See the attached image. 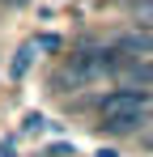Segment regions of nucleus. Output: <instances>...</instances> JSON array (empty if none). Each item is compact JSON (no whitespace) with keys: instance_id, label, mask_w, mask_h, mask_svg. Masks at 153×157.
Instances as JSON below:
<instances>
[{"instance_id":"10","label":"nucleus","mask_w":153,"mask_h":157,"mask_svg":"<svg viewBox=\"0 0 153 157\" xmlns=\"http://www.w3.org/2000/svg\"><path fill=\"white\" fill-rule=\"evenodd\" d=\"M132 4H140V0H132Z\"/></svg>"},{"instance_id":"2","label":"nucleus","mask_w":153,"mask_h":157,"mask_svg":"<svg viewBox=\"0 0 153 157\" xmlns=\"http://www.w3.org/2000/svg\"><path fill=\"white\" fill-rule=\"evenodd\" d=\"M119 51H140V55H153V30H132V34H124L119 43H115Z\"/></svg>"},{"instance_id":"9","label":"nucleus","mask_w":153,"mask_h":157,"mask_svg":"<svg viewBox=\"0 0 153 157\" xmlns=\"http://www.w3.org/2000/svg\"><path fill=\"white\" fill-rule=\"evenodd\" d=\"M9 4H22V0H9Z\"/></svg>"},{"instance_id":"4","label":"nucleus","mask_w":153,"mask_h":157,"mask_svg":"<svg viewBox=\"0 0 153 157\" xmlns=\"http://www.w3.org/2000/svg\"><path fill=\"white\" fill-rule=\"evenodd\" d=\"M136 26L140 30L153 26V0H140V4H136Z\"/></svg>"},{"instance_id":"8","label":"nucleus","mask_w":153,"mask_h":157,"mask_svg":"<svg viewBox=\"0 0 153 157\" xmlns=\"http://www.w3.org/2000/svg\"><path fill=\"white\" fill-rule=\"evenodd\" d=\"M145 149H149V153H153V136H145Z\"/></svg>"},{"instance_id":"7","label":"nucleus","mask_w":153,"mask_h":157,"mask_svg":"<svg viewBox=\"0 0 153 157\" xmlns=\"http://www.w3.org/2000/svg\"><path fill=\"white\" fill-rule=\"evenodd\" d=\"M0 157H17V149H13V140H0Z\"/></svg>"},{"instance_id":"1","label":"nucleus","mask_w":153,"mask_h":157,"mask_svg":"<svg viewBox=\"0 0 153 157\" xmlns=\"http://www.w3.org/2000/svg\"><path fill=\"white\" fill-rule=\"evenodd\" d=\"M145 110H149V98L136 89H111L98 102L102 128H111V132H136V123H145Z\"/></svg>"},{"instance_id":"3","label":"nucleus","mask_w":153,"mask_h":157,"mask_svg":"<svg viewBox=\"0 0 153 157\" xmlns=\"http://www.w3.org/2000/svg\"><path fill=\"white\" fill-rule=\"evenodd\" d=\"M30 59H34V47H26V51H17V59H13V81H22V77H26Z\"/></svg>"},{"instance_id":"6","label":"nucleus","mask_w":153,"mask_h":157,"mask_svg":"<svg viewBox=\"0 0 153 157\" xmlns=\"http://www.w3.org/2000/svg\"><path fill=\"white\" fill-rule=\"evenodd\" d=\"M38 47H43V51H55V47H60V38H55V34H43V38H38Z\"/></svg>"},{"instance_id":"5","label":"nucleus","mask_w":153,"mask_h":157,"mask_svg":"<svg viewBox=\"0 0 153 157\" xmlns=\"http://www.w3.org/2000/svg\"><path fill=\"white\" fill-rule=\"evenodd\" d=\"M132 81H136V85H153V59H149V64H136Z\"/></svg>"}]
</instances>
